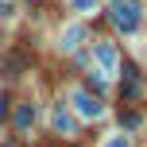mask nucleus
Masks as SVG:
<instances>
[{"label":"nucleus","instance_id":"9d476101","mask_svg":"<svg viewBox=\"0 0 147 147\" xmlns=\"http://www.w3.org/2000/svg\"><path fill=\"white\" fill-rule=\"evenodd\" d=\"M105 147H128V143H124V136H116V140H109Z\"/></svg>","mask_w":147,"mask_h":147},{"label":"nucleus","instance_id":"0eeeda50","mask_svg":"<svg viewBox=\"0 0 147 147\" xmlns=\"http://www.w3.org/2000/svg\"><path fill=\"white\" fill-rule=\"evenodd\" d=\"M81 35H85V31H81V27H66V31H62V47H66V51H74Z\"/></svg>","mask_w":147,"mask_h":147},{"label":"nucleus","instance_id":"7ed1b4c3","mask_svg":"<svg viewBox=\"0 0 147 147\" xmlns=\"http://www.w3.org/2000/svg\"><path fill=\"white\" fill-rule=\"evenodd\" d=\"M93 54H97V62H101L105 70H116V51H112V43H93Z\"/></svg>","mask_w":147,"mask_h":147},{"label":"nucleus","instance_id":"1a4fd4ad","mask_svg":"<svg viewBox=\"0 0 147 147\" xmlns=\"http://www.w3.org/2000/svg\"><path fill=\"white\" fill-rule=\"evenodd\" d=\"M120 120H124V128H136V124H140V112H124Z\"/></svg>","mask_w":147,"mask_h":147},{"label":"nucleus","instance_id":"f03ea898","mask_svg":"<svg viewBox=\"0 0 147 147\" xmlns=\"http://www.w3.org/2000/svg\"><path fill=\"white\" fill-rule=\"evenodd\" d=\"M74 105H78V112H81V116H89V120H97V116H101V101H97V97H89L85 93V89H78V93H74Z\"/></svg>","mask_w":147,"mask_h":147},{"label":"nucleus","instance_id":"f257e3e1","mask_svg":"<svg viewBox=\"0 0 147 147\" xmlns=\"http://www.w3.org/2000/svg\"><path fill=\"white\" fill-rule=\"evenodd\" d=\"M109 20L116 23L120 31H136L140 27V4H136V0H112L109 4Z\"/></svg>","mask_w":147,"mask_h":147},{"label":"nucleus","instance_id":"9b49d317","mask_svg":"<svg viewBox=\"0 0 147 147\" xmlns=\"http://www.w3.org/2000/svg\"><path fill=\"white\" fill-rule=\"evenodd\" d=\"M8 116V97H0V120Z\"/></svg>","mask_w":147,"mask_h":147},{"label":"nucleus","instance_id":"20e7f679","mask_svg":"<svg viewBox=\"0 0 147 147\" xmlns=\"http://www.w3.org/2000/svg\"><path fill=\"white\" fill-rule=\"evenodd\" d=\"M54 128H58L62 136H74V128H78V124H74V116L66 112V105H58V109H54Z\"/></svg>","mask_w":147,"mask_h":147},{"label":"nucleus","instance_id":"423d86ee","mask_svg":"<svg viewBox=\"0 0 147 147\" xmlns=\"http://www.w3.org/2000/svg\"><path fill=\"white\" fill-rule=\"evenodd\" d=\"M136 93H140V78L132 66H124V97H136Z\"/></svg>","mask_w":147,"mask_h":147},{"label":"nucleus","instance_id":"6e6552de","mask_svg":"<svg viewBox=\"0 0 147 147\" xmlns=\"http://www.w3.org/2000/svg\"><path fill=\"white\" fill-rule=\"evenodd\" d=\"M70 4L78 8V12H93V4H97V0H70Z\"/></svg>","mask_w":147,"mask_h":147},{"label":"nucleus","instance_id":"39448f33","mask_svg":"<svg viewBox=\"0 0 147 147\" xmlns=\"http://www.w3.org/2000/svg\"><path fill=\"white\" fill-rule=\"evenodd\" d=\"M31 124H35V105H20V109H16V128L27 132Z\"/></svg>","mask_w":147,"mask_h":147}]
</instances>
